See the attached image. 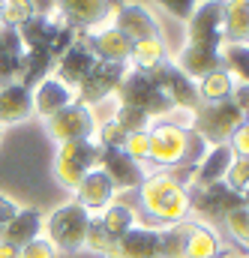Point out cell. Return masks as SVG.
Here are the masks:
<instances>
[{"label": "cell", "instance_id": "cell-14", "mask_svg": "<svg viewBox=\"0 0 249 258\" xmlns=\"http://www.w3.org/2000/svg\"><path fill=\"white\" fill-rule=\"evenodd\" d=\"M246 198L231 192L225 183H213V186H189V213H198L204 219H222L228 210H234L237 204H243Z\"/></svg>", "mask_w": 249, "mask_h": 258}, {"label": "cell", "instance_id": "cell-3", "mask_svg": "<svg viewBox=\"0 0 249 258\" xmlns=\"http://www.w3.org/2000/svg\"><path fill=\"white\" fill-rule=\"evenodd\" d=\"M114 96H117V105H129V108H138V111H144L150 120H165L171 111H174V105L165 99V93L153 84V78L147 75V72H141V69H126L123 81H120V87L114 90Z\"/></svg>", "mask_w": 249, "mask_h": 258}, {"label": "cell", "instance_id": "cell-28", "mask_svg": "<svg viewBox=\"0 0 249 258\" xmlns=\"http://www.w3.org/2000/svg\"><path fill=\"white\" fill-rule=\"evenodd\" d=\"M96 219H99V225L105 228V234H108L111 240H120L126 231H132V228L138 225V213H135L129 204H123V201H111Z\"/></svg>", "mask_w": 249, "mask_h": 258}, {"label": "cell", "instance_id": "cell-52", "mask_svg": "<svg viewBox=\"0 0 249 258\" xmlns=\"http://www.w3.org/2000/svg\"><path fill=\"white\" fill-rule=\"evenodd\" d=\"M0 132H3V126H0Z\"/></svg>", "mask_w": 249, "mask_h": 258}, {"label": "cell", "instance_id": "cell-37", "mask_svg": "<svg viewBox=\"0 0 249 258\" xmlns=\"http://www.w3.org/2000/svg\"><path fill=\"white\" fill-rule=\"evenodd\" d=\"M111 246H114V240L105 234V228H102V225H99V219L93 216V219H90V225H87L84 249H90V252H96V255H108V252H111Z\"/></svg>", "mask_w": 249, "mask_h": 258}, {"label": "cell", "instance_id": "cell-22", "mask_svg": "<svg viewBox=\"0 0 249 258\" xmlns=\"http://www.w3.org/2000/svg\"><path fill=\"white\" fill-rule=\"evenodd\" d=\"M231 162H234V153H231L228 144L210 147V150L204 153V159L195 165V180H192V186H213V183H222L225 174H228V168H231Z\"/></svg>", "mask_w": 249, "mask_h": 258}, {"label": "cell", "instance_id": "cell-35", "mask_svg": "<svg viewBox=\"0 0 249 258\" xmlns=\"http://www.w3.org/2000/svg\"><path fill=\"white\" fill-rule=\"evenodd\" d=\"M114 120H117L126 132H147V129L153 126V120H150L144 111L129 108V105H117V108H114Z\"/></svg>", "mask_w": 249, "mask_h": 258}, {"label": "cell", "instance_id": "cell-38", "mask_svg": "<svg viewBox=\"0 0 249 258\" xmlns=\"http://www.w3.org/2000/svg\"><path fill=\"white\" fill-rule=\"evenodd\" d=\"M36 12L30 6V0H3V24L6 27H21L24 21H30Z\"/></svg>", "mask_w": 249, "mask_h": 258}, {"label": "cell", "instance_id": "cell-16", "mask_svg": "<svg viewBox=\"0 0 249 258\" xmlns=\"http://www.w3.org/2000/svg\"><path fill=\"white\" fill-rule=\"evenodd\" d=\"M96 66V57H93V51L87 48V42L81 39V33L75 36V42L63 51L60 57L54 60V78H60L66 87H78L87 75H90V69Z\"/></svg>", "mask_w": 249, "mask_h": 258}, {"label": "cell", "instance_id": "cell-15", "mask_svg": "<svg viewBox=\"0 0 249 258\" xmlns=\"http://www.w3.org/2000/svg\"><path fill=\"white\" fill-rule=\"evenodd\" d=\"M81 39L87 42V48L93 51V57L99 63H114V66H129V54H132V42L123 33L108 24V27H93L87 33H81Z\"/></svg>", "mask_w": 249, "mask_h": 258}, {"label": "cell", "instance_id": "cell-1", "mask_svg": "<svg viewBox=\"0 0 249 258\" xmlns=\"http://www.w3.org/2000/svg\"><path fill=\"white\" fill-rule=\"evenodd\" d=\"M138 201L147 219L159 225H177L189 219V189L177 183L168 171H153L141 180Z\"/></svg>", "mask_w": 249, "mask_h": 258}, {"label": "cell", "instance_id": "cell-7", "mask_svg": "<svg viewBox=\"0 0 249 258\" xmlns=\"http://www.w3.org/2000/svg\"><path fill=\"white\" fill-rule=\"evenodd\" d=\"M186 45L219 48L225 42V0H204L186 18Z\"/></svg>", "mask_w": 249, "mask_h": 258}, {"label": "cell", "instance_id": "cell-6", "mask_svg": "<svg viewBox=\"0 0 249 258\" xmlns=\"http://www.w3.org/2000/svg\"><path fill=\"white\" fill-rule=\"evenodd\" d=\"M150 138V150H147V162L144 165H156V168H189V129H180L168 120H153V126L147 132Z\"/></svg>", "mask_w": 249, "mask_h": 258}, {"label": "cell", "instance_id": "cell-46", "mask_svg": "<svg viewBox=\"0 0 249 258\" xmlns=\"http://www.w3.org/2000/svg\"><path fill=\"white\" fill-rule=\"evenodd\" d=\"M30 6L39 18H51L57 12V0H30Z\"/></svg>", "mask_w": 249, "mask_h": 258}, {"label": "cell", "instance_id": "cell-43", "mask_svg": "<svg viewBox=\"0 0 249 258\" xmlns=\"http://www.w3.org/2000/svg\"><path fill=\"white\" fill-rule=\"evenodd\" d=\"M168 15H174V18H183L186 21L189 15H192V9L198 6V0H156Z\"/></svg>", "mask_w": 249, "mask_h": 258}, {"label": "cell", "instance_id": "cell-42", "mask_svg": "<svg viewBox=\"0 0 249 258\" xmlns=\"http://www.w3.org/2000/svg\"><path fill=\"white\" fill-rule=\"evenodd\" d=\"M21 258H57V249L45 237H36L27 246H21Z\"/></svg>", "mask_w": 249, "mask_h": 258}, {"label": "cell", "instance_id": "cell-33", "mask_svg": "<svg viewBox=\"0 0 249 258\" xmlns=\"http://www.w3.org/2000/svg\"><path fill=\"white\" fill-rule=\"evenodd\" d=\"M159 258H186V222L159 231Z\"/></svg>", "mask_w": 249, "mask_h": 258}, {"label": "cell", "instance_id": "cell-40", "mask_svg": "<svg viewBox=\"0 0 249 258\" xmlns=\"http://www.w3.org/2000/svg\"><path fill=\"white\" fill-rule=\"evenodd\" d=\"M147 132H150V129H147ZM147 132H129L126 141H123V147H120L129 159H135V162H141V165L147 162V150H150V138H147Z\"/></svg>", "mask_w": 249, "mask_h": 258}, {"label": "cell", "instance_id": "cell-29", "mask_svg": "<svg viewBox=\"0 0 249 258\" xmlns=\"http://www.w3.org/2000/svg\"><path fill=\"white\" fill-rule=\"evenodd\" d=\"M165 60H168V48H165V39L162 36H150V39L132 42V54H129V66L132 69L150 72L153 66L165 63Z\"/></svg>", "mask_w": 249, "mask_h": 258}, {"label": "cell", "instance_id": "cell-18", "mask_svg": "<svg viewBox=\"0 0 249 258\" xmlns=\"http://www.w3.org/2000/svg\"><path fill=\"white\" fill-rule=\"evenodd\" d=\"M105 258H159V231L150 225H135L120 240H114Z\"/></svg>", "mask_w": 249, "mask_h": 258}, {"label": "cell", "instance_id": "cell-9", "mask_svg": "<svg viewBox=\"0 0 249 258\" xmlns=\"http://www.w3.org/2000/svg\"><path fill=\"white\" fill-rule=\"evenodd\" d=\"M150 78H153V84L165 93V99L174 105V108H183V111H195L198 105H201V99H198V87H195V81L186 78L174 60H165V63L153 66L150 72H147Z\"/></svg>", "mask_w": 249, "mask_h": 258}, {"label": "cell", "instance_id": "cell-13", "mask_svg": "<svg viewBox=\"0 0 249 258\" xmlns=\"http://www.w3.org/2000/svg\"><path fill=\"white\" fill-rule=\"evenodd\" d=\"M108 180L111 186L120 192V189H138L141 180L147 177L144 165L129 159L120 147H99V165H96Z\"/></svg>", "mask_w": 249, "mask_h": 258}, {"label": "cell", "instance_id": "cell-31", "mask_svg": "<svg viewBox=\"0 0 249 258\" xmlns=\"http://www.w3.org/2000/svg\"><path fill=\"white\" fill-rule=\"evenodd\" d=\"M219 57H222V69L234 78V84H246L249 87V45L222 42L219 45Z\"/></svg>", "mask_w": 249, "mask_h": 258}, {"label": "cell", "instance_id": "cell-48", "mask_svg": "<svg viewBox=\"0 0 249 258\" xmlns=\"http://www.w3.org/2000/svg\"><path fill=\"white\" fill-rule=\"evenodd\" d=\"M0 258H21V249H15V246L0 240Z\"/></svg>", "mask_w": 249, "mask_h": 258}, {"label": "cell", "instance_id": "cell-41", "mask_svg": "<svg viewBox=\"0 0 249 258\" xmlns=\"http://www.w3.org/2000/svg\"><path fill=\"white\" fill-rule=\"evenodd\" d=\"M228 147H231V153H234L237 159H249V123H246V120L231 132Z\"/></svg>", "mask_w": 249, "mask_h": 258}, {"label": "cell", "instance_id": "cell-8", "mask_svg": "<svg viewBox=\"0 0 249 258\" xmlns=\"http://www.w3.org/2000/svg\"><path fill=\"white\" fill-rule=\"evenodd\" d=\"M96 111L81 105V102H72L66 105L63 111H57L54 117L45 120V129L48 135L57 141V144H66V141H93L96 138Z\"/></svg>", "mask_w": 249, "mask_h": 258}, {"label": "cell", "instance_id": "cell-10", "mask_svg": "<svg viewBox=\"0 0 249 258\" xmlns=\"http://www.w3.org/2000/svg\"><path fill=\"white\" fill-rule=\"evenodd\" d=\"M117 0H57V21L75 33H87L111 18Z\"/></svg>", "mask_w": 249, "mask_h": 258}, {"label": "cell", "instance_id": "cell-36", "mask_svg": "<svg viewBox=\"0 0 249 258\" xmlns=\"http://www.w3.org/2000/svg\"><path fill=\"white\" fill-rule=\"evenodd\" d=\"M231 192L249 195V159H237L234 156V162H231V168H228V174H225V180H222Z\"/></svg>", "mask_w": 249, "mask_h": 258}, {"label": "cell", "instance_id": "cell-20", "mask_svg": "<svg viewBox=\"0 0 249 258\" xmlns=\"http://www.w3.org/2000/svg\"><path fill=\"white\" fill-rule=\"evenodd\" d=\"M42 219H45L42 210H36V207H18V213H15V216L9 219V225L3 228L0 240L9 243V246H15V249H21V246H27L30 240L42 237Z\"/></svg>", "mask_w": 249, "mask_h": 258}, {"label": "cell", "instance_id": "cell-12", "mask_svg": "<svg viewBox=\"0 0 249 258\" xmlns=\"http://www.w3.org/2000/svg\"><path fill=\"white\" fill-rule=\"evenodd\" d=\"M111 18H114V27L123 33L129 42H141V39L159 36V21H156V15H153L147 6L135 3V0H117Z\"/></svg>", "mask_w": 249, "mask_h": 258}, {"label": "cell", "instance_id": "cell-49", "mask_svg": "<svg viewBox=\"0 0 249 258\" xmlns=\"http://www.w3.org/2000/svg\"><path fill=\"white\" fill-rule=\"evenodd\" d=\"M0 27H3V0H0Z\"/></svg>", "mask_w": 249, "mask_h": 258}, {"label": "cell", "instance_id": "cell-45", "mask_svg": "<svg viewBox=\"0 0 249 258\" xmlns=\"http://www.w3.org/2000/svg\"><path fill=\"white\" fill-rule=\"evenodd\" d=\"M234 105H237V111L246 117L249 114V87L246 84H234V90H231V96H228Z\"/></svg>", "mask_w": 249, "mask_h": 258}, {"label": "cell", "instance_id": "cell-25", "mask_svg": "<svg viewBox=\"0 0 249 258\" xmlns=\"http://www.w3.org/2000/svg\"><path fill=\"white\" fill-rule=\"evenodd\" d=\"M60 27L63 24L57 18H39V15H33L30 21H24V24L15 27V30H18L24 48H48V51H51V45H54Z\"/></svg>", "mask_w": 249, "mask_h": 258}, {"label": "cell", "instance_id": "cell-4", "mask_svg": "<svg viewBox=\"0 0 249 258\" xmlns=\"http://www.w3.org/2000/svg\"><path fill=\"white\" fill-rule=\"evenodd\" d=\"M246 117L237 111V105L231 99H219V102H201L192 111V132H198L210 147L216 144H228L231 132L240 126Z\"/></svg>", "mask_w": 249, "mask_h": 258}, {"label": "cell", "instance_id": "cell-19", "mask_svg": "<svg viewBox=\"0 0 249 258\" xmlns=\"http://www.w3.org/2000/svg\"><path fill=\"white\" fill-rule=\"evenodd\" d=\"M114 195H117V189L111 186V180H108L99 168H93V171L75 186V201H78L90 216H93V213H102L111 201H117Z\"/></svg>", "mask_w": 249, "mask_h": 258}, {"label": "cell", "instance_id": "cell-50", "mask_svg": "<svg viewBox=\"0 0 249 258\" xmlns=\"http://www.w3.org/2000/svg\"><path fill=\"white\" fill-rule=\"evenodd\" d=\"M246 123H249V114H246Z\"/></svg>", "mask_w": 249, "mask_h": 258}, {"label": "cell", "instance_id": "cell-17", "mask_svg": "<svg viewBox=\"0 0 249 258\" xmlns=\"http://www.w3.org/2000/svg\"><path fill=\"white\" fill-rule=\"evenodd\" d=\"M30 99H33V114L42 117V120H48V117H54L57 111H63L66 105L75 102V90L66 87L60 78L48 75V78H42V81L30 90Z\"/></svg>", "mask_w": 249, "mask_h": 258}, {"label": "cell", "instance_id": "cell-32", "mask_svg": "<svg viewBox=\"0 0 249 258\" xmlns=\"http://www.w3.org/2000/svg\"><path fill=\"white\" fill-rule=\"evenodd\" d=\"M195 87H198V99L201 102H219V99H228L231 96L234 78L225 69H216V72L204 75L201 81H195Z\"/></svg>", "mask_w": 249, "mask_h": 258}, {"label": "cell", "instance_id": "cell-51", "mask_svg": "<svg viewBox=\"0 0 249 258\" xmlns=\"http://www.w3.org/2000/svg\"><path fill=\"white\" fill-rule=\"evenodd\" d=\"M246 204H249V195H246Z\"/></svg>", "mask_w": 249, "mask_h": 258}, {"label": "cell", "instance_id": "cell-24", "mask_svg": "<svg viewBox=\"0 0 249 258\" xmlns=\"http://www.w3.org/2000/svg\"><path fill=\"white\" fill-rule=\"evenodd\" d=\"M30 114H33V99H30V90L27 87H21L18 81L0 87V126L21 123Z\"/></svg>", "mask_w": 249, "mask_h": 258}, {"label": "cell", "instance_id": "cell-2", "mask_svg": "<svg viewBox=\"0 0 249 258\" xmlns=\"http://www.w3.org/2000/svg\"><path fill=\"white\" fill-rule=\"evenodd\" d=\"M90 219L93 216L72 198V201L60 204V207H54L42 219V237L57 252H78V249H84V237H87Z\"/></svg>", "mask_w": 249, "mask_h": 258}, {"label": "cell", "instance_id": "cell-5", "mask_svg": "<svg viewBox=\"0 0 249 258\" xmlns=\"http://www.w3.org/2000/svg\"><path fill=\"white\" fill-rule=\"evenodd\" d=\"M99 165V144L96 141H66L57 144L54 153V180L63 189L75 192V186Z\"/></svg>", "mask_w": 249, "mask_h": 258}, {"label": "cell", "instance_id": "cell-26", "mask_svg": "<svg viewBox=\"0 0 249 258\" xmlns=\"http://www.w3.org/2000/svg\"><path fill=\"white\" fill-rule=\"evenodd\" d=\"M222 249L219 234L207 222L186 219V258H216Z\"/></svg>", "mask_w": 249, "mask_h": 258}, {"label": "cell", "instance_id": "cell-23", "mask_svg": "<svg viewBox=\"0 0 249 258\" xmlns=\"http://www.w3.org/2000/svg\"><path fill=\"white\" fill-rule=\"evenodd\" d=\"M177 69L192 78V81H201L204 75L222 69V57H219V48H198V45H186L180 54H177Z\"/></svg>", "mask_w": 249, "mask_h": 258}, {"label": "cell", "instance_id": "cell-27", "mask_svg": "<svg viewBox=\"0 0 249 258\" xmlns=\"http://www.w3.org/2000/svg\"><path fill=\"white\" fill-rule=\"evenodd\" d=\"M54 69V57L48 48H27L24 51V63H21V72H18V84L33 90L42 78H48Z\"/></svg>", "mask_w": 249, "mask_h": 258}, {"label": "cell", "instance_id": "cell-11", "mask_svg": "<svg viewBox=\"0 0 249 258\" xmlns=\"http://www.w3.org/2000/svg\"><path fill=\"white\" fill-rule=\"evenodd\" d=\"M126 69L129 66H114V63H99L90 69V75L75 87V102H81V105H87V108H93L96 102H102V99H108V96H114V90L120 87V81H123Z\"/></svg>", "mask_w": 249, "mask_h": 258}, {"label": "cell", "instance_id": "cell-34", "mask_svg": "<svg viewBox=\"0 0 249 258\" xmlns=\"http://www.w3.org/2000/svg\"><path fill=\"white\" fill-rule=\"evenodd\" d=\"M222 222H225V231H228V237L240 246V249H249V204H237L234 210H228L225 216H222Z\"/></svg>", "mask_w": 249, "mask_h": 258}, {"label": "cell", "instance_id": "cell-44", "mask_svg": "<svg viewBox=\"0 0 249 258\" xmlns=\"http://www.w3.org/2000/svg\"><path fill=\"white\" fill-rule=\"evenodd\" d=\"M15 213H18V204H15L9 195L0 192V234H3V228L9 225V219H12Z\"/></svg>", "mask_w": 249, "mask_h": 258}, {"label": "cell", "instance_id": "cell-21", "mask_svg": "<svg viewBox=\"0 0 249 258\" xmlns=\"http://www.w3.org/2000/svg\"><path fill=\"white\" fill-rule=\"evenodd\" d=\"M24 42L18 36L15 27H0V87L6 84H15L18 81V72L24 63Z\"/></svg>", "mask_w": 249, "mask_h": 258}, {"label": "cell", "instance_id": "cell-53", "mask_svg": "<svg viewBox=\"0 0 249 258\" xmlns=\"http://www.w3.org/2000/svg\"><path fill=\"white\" fill-rule=\"evenodd\" d=\"M246 3H249V0H246Z\"/></svg>", "mask_w": 249, "mask_h": 258}, {"label": "cell", "instance_id": "cell-39", "mask_svg": "<svg viewBox=\"0 0 249 258\" xmlns=\"http://www.w3.org/2000/svg\"><path fill=\"white\" fill-rule=\"evenodd\" d=\"M126 135H129V132L111 117V120H105V123L96 126V138H93V141H96L99 147H123Z\"/></svg>", "mask_w": 249, "mask_h": 258}, {"label": "cell", "instance_id": "cell-30", "mask_svg": "<svg viewBox=\"0 0 249 258\" xmlns=\"http://www.w3.org/2000/svg\"><path fill=\"white\" fill-rule=\"evenodd\" d=\"M225 42L249 45V3L225 0Z\"/></svg>", "mask_w": 249, "mask_h": 258}, {"label": "cell", "instance_id": "cell-47", "mask_svg": "<svg viewBox=\"0 0 249 258\" xmlns=\"http://www.w3.org/2000/svg\"><path fill=\"white\" fill-rule=\"evenodd\" d=\"M216 258H249V249H240V246H228V249H225V246H222Z\"/></svg>", "mask_w": 249, "mask_h": 258}]
</instances>
